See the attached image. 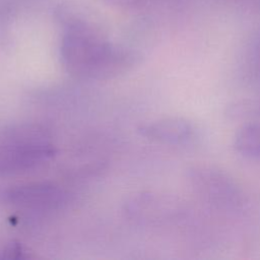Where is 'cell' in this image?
<instances>
[{
    "label": "cell",
    "instance_id": "7a4b0ae2",
    "mask_svg": "<svg viewBox=\"0 0 260 260\" xmlns=\"http://www.w3.org/2000/svg\"><path fill=\"white\" fill-rule=\"evenodd\" d=\"M57 153L47 131L37 125L8 130L0 145V173L18 174L50 160Z\"/></svg>",
    "mask_w": 260,
    "mask_h": 260
},
{
    "label": "cell",
    "instance_id": "3957f363",
    "mask_svg": "<svg viewBox=\"0 0 260 260\" xmlns=\"http://www.w3.org/2000/svg\"><path fill=\"white\" fill-rule=\"evenodd\" d=\"M186 177L192 191L210 207L223 212L242 210L244 193L223 170L208 164H196L188 168Z\"/></svg>",
    "mask_w": 260,
    "mask_h": 260
},
{
    "label": "cell",
    "instance_id": "5b68a950",
    "mask_svg": "<svg viewBox=\"0 0 260 260\" xmlns=\"http://www.w3.org/2000/svg\"><path fill=\"white\" fill-rule=\"evenodd\" d=\"M138 132L148 140L171 146L186 145L195 136L194 125L178 116L160 118L143 124L138 128Z\"/></svg>",
    "mask_w": 260,
    "mask_h": 260
},
{
    "label": "cell",
    "instance_id": "8992f818",
    "mask_svg": "<svg viewBox=\"0 0 260 260\" xmlns=\"http://www.w3.org/2000/svg\"><path fill=\"white\" fill-rule=\"evenodd\" d=\"M233 146L243 157L260 160V123L249 122L240 126L233 137Z\"/></svg>",
    "mask_w": 260,
    "mask_h": 260
},
{
    "label": "cell",
    "instance_id": "6da1fadb",
    "mask_svg": "<svg viewBox=\"0 0 260 260\" xmlns=\"http://www.w3.org/2000/svg\"><path fill=\"white\" fill-rule=\"evenodd\" d=\"M74 8L63 4L56 9L64 26L60 56L69 73L87 79H108L127 72L138 62L136 52L104 39Z\"/></svg>",
    "mask_w": 260,
    "mask_h": 260
},
{
    "label": "cell",
    "instance_id": "9c48e42d",
    "mask_svg": "<svg viewBox=\"0 0 260 260\" xmlns=\"http://www.w3.org/2000/svg\"><path fill=\"white\" fill-rule=\"evenodd\" d=\"M25 251L21 247V245L17 243H11L4 248L2 251V258H9V259H18L24 258Z\"/></svg>",
    "mask_w": 260,
    "mask_h": 260
},
{
    "label": "cell",
    "instance_id": "30bf717a",
    "mask_svg": "<svg viewBox=\"0 0 260 260\" xmlns=\"http://www.w3.org/2000/svg\"><path fill=\"white\" fill-rule=\"evenodd\" d=\"M103 1L119 7H124V8L136 7L142 2V0H103Z\"/></svg>",
    "mask_w": 260,
    "mask_h": 260
},
{
    "label": "cell",
    "instance_id": "ba28073f",
    "mask_svg": "<svg viewBox=\"0 0 260 260\" xmlns=\"http://www.w3.org/2000/svg\"><path fill=\"white\" fill-rule=\"evenodd\" d=\"M13 9L8 5L0 6V38L7 34L9 23L12 19Z\"/></svg>",
    "mask_w": 260,
    "mask_h": 260
},
{
    "label": "cell",
    "instance_id": "277c9868",
    "mask_svg": "<svg viewBox=\"0 0 260 260\" xmlns=\"http://www.w3.org/2000/svg\"><path fill=\"white\" fill-rule=\"evenodd\" d=\"M69 194L53 183L37 182L0 189V205L31 210H53L63 207Z\"/></svg>",
    "mask_w": 260,
    "mask_h": 260
},
{
    "label": "cell",
    "instance_id": "52a82bcc",
    "mask_svg": "<svg viewBox=\"0 0 260 260\" xmlns=\"http://www.w3.org/2000/svg\"><path fill=\"white\" fill-rule=\"evenodd\" d=\"M225 114L231 119L260 117V99L235 101L226 107Z\"/></svg>",
    "mask_w": 260,
    "mask_h": 260
}]
</instances>
